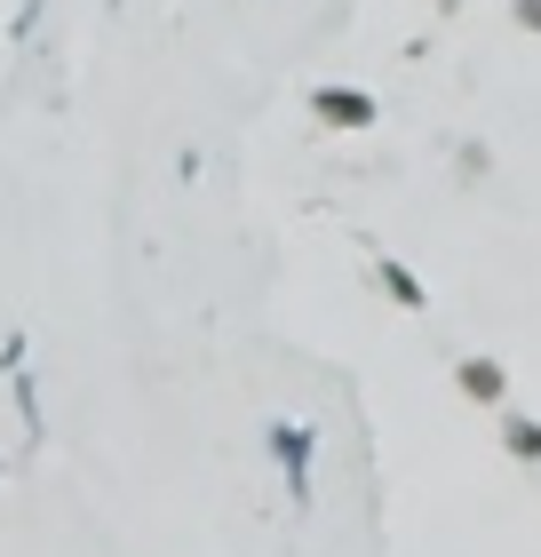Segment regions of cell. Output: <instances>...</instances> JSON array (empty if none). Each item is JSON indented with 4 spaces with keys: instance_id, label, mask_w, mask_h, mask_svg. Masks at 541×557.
Wrapping results in <instances>:
<instances>
[{
    "instance_id": "cell-1",
    "label": "cell",
    "mask_w": 541,
    "mask_h": 557,
    "mask_svg": "<svg viewBox=\"0 0 541 557\" xmlns=\"http://www.w3.org/2000/svg\"><path fill=\"white\" fill-rule=\"evenodd\" d=\"M271 454H279V470H287V494L311 502V430L303 422H271Z\"/></svg>"
},
{
    "instance_id": "cell-2",
    "label": "cell",
    "mask_w": 541,
    "mask_h": 557,
    "mask_svg": "<svg viewBox=\"0 0 541 557\" xmlns=\"http://www.w3.org/2000/svg\"><path fill=\"white\" fill-rule=\"evenodd\" d=\"M311 112L327 128H374V96H358V88H311Z\"/></svg>"
},
{
    "instance_id": "cell-3",
    "label": "cell",
    "mask_w": 541,
    "mask_h": 557,
    "mask_svg": "<svg viewBox=\"0 0 541 557\" xmlns=\"http://www.w3.org/2000/svg\"><path fill=\"white\" fill-rule=\"evenodd\" d=\"M374 278L391 287V302H406V311H422V278L406 271V263H391V256H382V263H374Z\"/></svg>"
},
{
    "instance_id": "cell-4",
    "label": "cell",
    "mask_w": 541,
    "mask_h": 557,
    "mask_svg": "<svg viewBox=\"0 0 541 557\" xmlns=\"http://www.w3.org/2000/svg\"><path fill=\"white\" fill-rule=\"evenodd\" d=\"M462 391L494 407V398H502V367H494V359H470V367H462Z\"/></svg>"
},
{
    "instance_id": "cell-5",
    "label": "cell",
    "mask_w": 541,
    "mask_h": 557,
    "mask_svg": "<svg viewBox=\"0 0 541 557\" xmlns=\"http://www.w3.org/2000/svg\"><path fill=\"white\" fill-rule=\"evenodd\" d=\"M509 454H526V462H541V422H502Z\"/></svg>"
}]
</instances>
